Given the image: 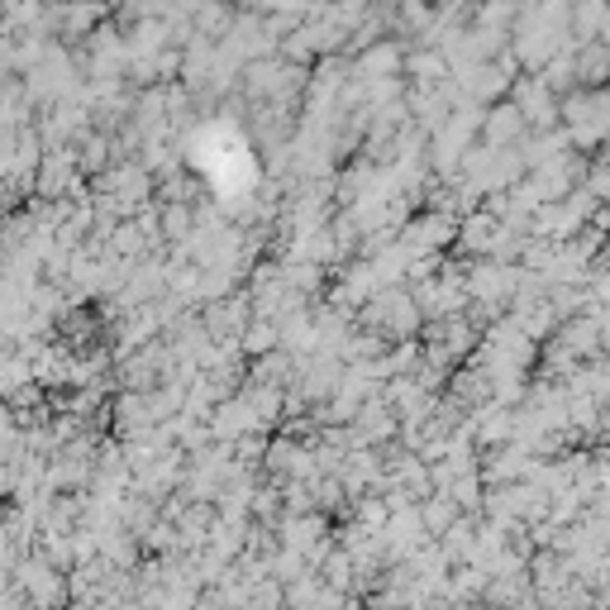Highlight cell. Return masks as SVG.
Here are the masks:
<instances>
[{
	"mask_svg": "<svg viewBox=\"0 0 610 610\" xmlns=\"http://www.w3.org/2000/svg\"><path fill=\"white\" fill-rule=\"evenodd\" d=\"M525 130H529V120L516 105H496V110H487V120H481V139H487L496 153H506Z\"/></svg>",
	"mask_w": 610,
	"mask_h": 610,
	"instance_id": "cell-1",
	"label": "cell"
}]
</instances>
